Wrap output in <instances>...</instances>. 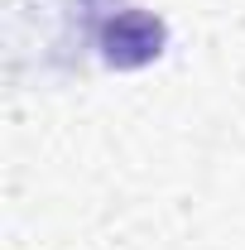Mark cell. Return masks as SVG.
Wrapping results in <instances>:
<instances>
[{"label": "cell", "mask_w": 245, "mask_h": 250, "mask_svg": "<svg viewBox=\"0 0 245 250\" xmlns=\"http://www.w3.org/2000/svg\"><path fill=\"white\" fill-rule=\"evenodd\" d=\"M96 48H101V62L106 67H144L154 62L163 48H168V24L149 15V10H121V15H111L101 34H96Z\"/></svg>", "instance_id": "1"}]
</instances>
